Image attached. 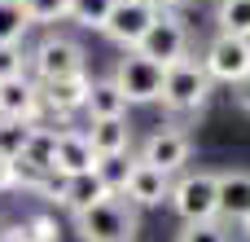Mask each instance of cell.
Listing matches in <instances>:
<instances>
[{
	"label": "cell",
	"instance_id": "cell-7",
	"mask_svg": "<svg viewBox=\"0 0 250 242\" xmlns=\"http://www.w3.org/2000/svg\"><path fill=\"white\" fill-rule=\"evenodd\" d=\"M158 9L163 4H149V0H114V9L101 22V35L119 48H136L141 35L149 31V22L158 18Z\"/></svg>",
	"mask_w": 250,
	"mask_h": 242
},
{
	"label": "cell",
	"instance_id": "cell-21",
	"mask_svg": "<svg viewBox=\"0 0 250 242\" xmlns=\"http://www.w3.org/2000/svg\"><path fill=\"white\" fill-rule=\"evenodd\" d=\"M92 172L101 176V185H105L110 194H123L127 172H132V159H127V154H105V159H97V168H92Z\"/></svg>",
	"mask_w": 250,
	"mask_h": 242
},
{
	"label": "cell",
	"instance_id": "cell-8",
	"mask_svg": "<svg viewBox=\"0 0 250 242\" xmlns=\"http://www.w3.org/2000/svg\"><path fill=\"white\" fill-rule=\"evenodd\" d=\"M202 66H207V75L211 79H220V84H242L250 79V40L242 35H215L211 44H207V53H202Z\"/></svg>",
	"mask_w": 250,
	"mask_h": 242
},
{
	"label": "cell",
	"instance_id": "cell-4",
	"mask_svg": "<svg viewBox=\"0 0 250 242\" xmlns=\"http://www.w3.org/2000/svg\"><path fill=\"white\" fill-rule=\"evenodd\" d=\"M110 79L119 84V93L127 97V106H149L163 93V66L154 57L136 53V48H123V57H119V66H114Z\"/></svg>",
	"mask_w": 250,
	"mask_h": 242
},
{
	"label": "cell",
	"instance_id": "cell-15",
	"mask_svg": "<svg viewBox=\"0 0 250 242\" xmlns=\"http://www.w3.org/2000/svg\"><path fill=\"white\" fill-rule=\"evenodd\" d=\"M220 216L250 225V172H220Z\"/></svg>",
	"mask_w": 250,
	"mask_h": 242
},
{
	"label": "cell",
	"instance_id": "cell-23",
	"mask_svg": "<svg viewBox=\"0 0 250 242\" xmlns=\"http://www.w3.org/2000/svg\"><path fill=\"white\" fill-rule=\"evenodd\" d=\"M114 9V0H70V22H79V26H97L101 31V22H105V13Z\"/></svg>",
	"mask_w": 250,
	"mask_h": 242
},
{
	"label": "cell",
	"instance_id": "cell-13",
	"mask_svg": "<svg viewBox=\"0 0 250 242\" xmlns=\"http://www.w3.org/2000/svg\"><path fill=\"white\" fill-rule=\"evenodd\" d=\"M53 194H57V203H62L70 216H79V212H88L92 203H101L110 190L101 185V176H97V172H79V176H62Z\"/></svg>",
	"mask_w": 250,
	"mask_h": 242
},
{
	"label": "cell",
	"instance_id": "cell-6",
	"mask_svg": "<svg viewBox=\"0 0 250 242\" xmlns=\"http://www.w3.org/2000/svg\"><path fill=\"white\" fill-rule=\"evenodd\" d=\"M26 66L35 71L40 84L66 79V75H79V71H83V48H79L70 35H44V40L26 53Z\"/></svg>",
	"mask_w": 250,
	"mask_h": 242
},
{
	"label": "cell",
	"instance_id": "cell-2",
	"mask_svg": "<svg viewBox=\"0 0 250 242\" xmlns=\"http://www.w3.org/2000/svg\"><path fill=\"white\" fill-rule=\"evenodd\" d=\"M75 234L83 242H132L136 238V207L123 194H105L88 212L75 216Z\"/></svg>",
	"mask_w": 250,
	"mask_h": 242
},
{
	"label": "cell",
	"instance_id": "cell-5",
	"mask_svg": "<svg viewBox=\"0 0 250 242\" xmlns=\"http://www.w3.org/2000/svg\"><path fill=\"white\" fill-rule=\"evenodd\" d=\"M136 53L154 57L158 66H171L176 57H185V53H189V26H185V18H180L176 9H158V18H154L149 31L141 35Z\"/></svg>",
	"mask_w": 250,
	"mask_h": 242
},
{
	"label": "cell",
	"instance_id": "cell-11",
	"mask_svg": "<svg viewBox=\"0 0 250 242\" xmlns=\"http://www.w3.org/2000/svg\"><path fill=\"white\" fill-rule=\"evenodd\" d=\"M171 194V176L158 172L154 163L145 159H132V172H127V185H123V198L132 207H163Z\"/></svg>",
	"mask_w": 250,
	"mask_h": 242
},
{
	"label": "cell",
	"instance_id": "cell-20",
	"mask_svg": "<svg viewBox=\"0 0 250 242\" xmlns=\"http://www.w3.org/2000/svg\"><path fill=\"white\" fill-rule=\"evenodd\" d=\"M31 31V18L22 13L18 0H0V44H22V35Z\"/></svg>",
	"mask_w": 250,
	"mask_h": 242
},
{
	"label": "cell",
	"instance_id": "cell-17",
	"mask_svg": "<svg viewBox=\"0 0 250 242\" xmlns=\"http://www.w3.org/2000/svg\"><path fill=\"white\" fill-rule=\"evenodd\" d=\"M83 115L88 119H123L127 115V97L119 93L114 79H92L88 101H83Z\"/></svg>",
	"mask_w": 250,
	"mask_h": 242
},
{
	"label": "cell",
	"instance_id": "cell-30",
	"mask_svg": "<svg viewBox=\"0 0 250 242\" xmlns=\"http://www.w3.org/2000/svg\"><path fill=\"white\" fill-rule=\"evenodd\" d=\"M176 4H189V0H163V9H176Z\"/></svg>",
	"mask_w": 250,
	"mask_h": 242
},
{
	"label": "cell",
	"instance_id": "cell-18",
	"mask_svg": "<svg viewBox=\"0 0 250 242\" xmlns=\"http://www.w3.org/2000/svg\"><path fill=\"white\" fill-rule=\"evenodd\" d=\"M215 26H220L224 35L250 40V0H220V4H215Z\"/></svg>",
	"mask_w": 250,
	"mask_h": 242
},
{
	"label": "cell",
	"instance_id": "cell-26",
	"mask_svg": "<svg viewBox=\"0 0 250 242\" xmlns=\"http://www.w3.org/2000/svg\"><path fill=\"white\" fill-rule=\"evenodd\" d=\"M18 234L26 242H57V225H53L48 216H31L26 225H18Z\"/></svg>",
	"mask_w": 250,
	"mask_h": 242
},
{
	"label": "cell",
	"instance_id": "cell-27",
	"mask_svg": "<svg viewBox=\"0 0 250 242\" xmlns=\"http://www.w3.org/2000/svg\"><path fill=\"white\" fill-rule=\"evenodd\" d=\"M4 190H18V168H13V159H0V194Z\"/></svg>",
	"mask_w": 250,
	"mask_h": 242
},
{
	"label": "cell",
	"instance_id": "cell-31",
	"mask_svg": "<svg viewBox=\"0 0 250 242\" xmlns=\"http://www.w3.org/2000/svg\"><path fill=\"white\" fill-rule=\"evenodd\" d=\"M4 238H9V229H4V225H0V242H4Z\"/></svg>",
	"mask_w": 250,
	"mask_h": 242
},
{
	"label": "cell",
	"instance_id": "cell-24",
	"mask_svg": "<svg viewBox=\"0 0 250 242\" xmlns=\"http://www.w3.org/2000/svg\"><path fill=\"white\" fill-rule=\"evenodd\" d=\"M176 242H229L224 234V225H215V220H193V225H185Z\"/></svg>",
	"mask_w": 250,
	"mask_h": 242
},
{
	"label": "cell",
	"instance_id": "cell-14",
	"mask_svg": "<svg viewBox=\"0 0 250 242\" xmlns=\"http://www.w3.org/2000/svg\"><path fill=\"white\" fill-rule=\"evenodd\" d=\"M40 115V84H31L26 75L0 79V119H31Z\"/></svg>",
	"mask_w": 250,
	"mask_h": 242
},
{
	"label": "cell",
	"instance_id": "cell-19",
	"mask_svg": "<svg viewBox=\"0 0 250 242\" xmlns=\"http://www.w3.org/2000/svg\"><path fill=\"white\" fill-rule=\"evenodd\" d=\"M31 132H35L31 119H0V159H13L18 163V154L26 150Z\"/></svg>",
	"mask_w": 250,
	"mask_h": 242
},
{
	"label": "cell",
	"instance_id": "cell-22",
	"mask_svg": "<svg viewBox=\"0 0 250 242\" xmlns=\"http://www.w3.org/2000/svg\"><path fill=\"white\" fill-rule=\"evenodd\" d=\"M18 4L31 18V26H48V22L70 18V0H18Z\"/></svg>",
	"mask_w": 250,
	"mask_h": 242
},
{
	"label": "cell",
	"instance_id": "cell-25",
	"mask_svg": "<svg viewBox=\"0 0 250 242\" xmlns=\"http://www.w3.org/2000/svg\"><path fill=\"white\" fill-rule=\"evenodd\" d=\"M13 75H26V53L22 44H0V79H13Z\"/></svg>",
	"mask_w": 250,
	"mask_h": 242
},
{
	"label": "cell",
	"instance_id": "cell-29",
	"mask_svg": "<svg viewBox=\"0 0 250 242\" xmlns=\"http://www.w3.org/2000/svg\"><path fill=\"white\" fill-rule=\"evenodd\" d=\"M4 242H26V238H22V234H18V229H9V238H4Z\"/></svg>",
	"mask_w": 250,
	"mask_h": 242
},
{
	"label": "cell",
	"instance_id": "cell-16",
	"mask_svg": "<svg viewBox=\"0 0 250 242\" xmlns=\"http://www.w3.org/2000/svg\"><path fill=\"white\" fill-rule=\"evenodd\" d=\"M88 141H92L97 159H105V154H132V123H127V115L123 119H92L88 123Z\"/></svg>",
	"mask_w": 250,
	"mask_h": 242
},
{
	"label": "cell",
	"instance_id": "cell-1",
	"mask_svg": "<svg viewBox=\"0 0 250 242\" xmlns=\"http://www.w3.org/2000/svg\"><path fill=\"white\" fill-rule=\"evenodd\" d=\"M211 75H207V66H202V57H176L171 66H163V93H158V101L171 110V115H198L202 106H207V97H211Z\"/></svg>",
	"mask_w": 250,
	"mask_h": 242
},
{
	"label": "cell",
	"instance_id": "cell-10",
	"mask_svg": "<svg viewBox=\"0 0 250 242\" xmlns=\"http://www.w3.org/2000/svg\"><path fill=\"white\" fill-rule=\"evenodd\" d=\"M97 168V154H92V141L88 132L79 128H62L53 137V176H79V172H92Z\"/></svg>",
	"mask_w": 250,
	"mask_h": 242
},
{
	"label": "cell",
	"instance_id": "cell-12",
	"mask_svg": "<svg viewBox=\"0 0 250 242\" xmlns=\"http://www.w3.org/2000/svg\"><path fill=\"white\" fill-rule=\"evenodd\" d=\"M88 88H92L88 71L66 75V79H48V84H40V106H48V110H57V115H75V110H83Z\"/></svg>",
	"mask_w": 250,
	"mask_h": 242
},
{
	"label": "cell",
	"instance_id": "cell-3",
	"mask_svg": "<svg viewBox=\"0 0 250 242\" xmlns=\"http://www.w3.org/2000/svg\"><path fill=\"white\" fill-rule=\"evenodd\" d=\"M167 203L176 207V216L185 225L215 220L220 216V172H185L180 181H171Z\"/></svg>",
	"mask_w": 250,
	"mask_h": 242
},
{
	"label": "cell",
	"instance_id": "cell-32",
	"mask_svg": "<svg viewBox=\"0 0 250 242\" xmlns=\"http://www.w3.org/2000/svg\"><path fill=\"white\" fill-rule=\"evenodd\" d=\"M149 4H163V0H149Z\"/></svg>",
	"mask_w": 250,
	"mask_h": 242
},
{
	"label": "cell",
	"instance_id": "cell-28",
	"mask_svg": "<svg viewBox=\"0 0 250 242\" xmlns=\"http://www.w3.org/2000/svg\"><path fill=\"white\" fill-rule=\"evenodd\" d=\"M233 97H237V106L250 115V79H242V84H233Z\"/></svg>",
	"mask_w": 250,
	"mask_h": 242
},
{
	"label": "cell",
	"instance_id": "cell-9",
	"mask_svg": "<svg viewBox=\"0 0 250 242\" xmlns=\"http://www.w3.org/2000/svg\"><path fill=\"white\" fill-rule=\"evenodd\" d=\"M189 154H193V137L185 128H158V132H149L141 141V154L136 159H145V163H154L158 172L171 176V172H180L189 163Z\"/></svg>",
	"mask_w": 250,
	"mask_h": 242
}]
</instances>
